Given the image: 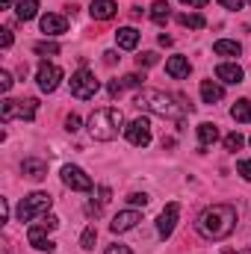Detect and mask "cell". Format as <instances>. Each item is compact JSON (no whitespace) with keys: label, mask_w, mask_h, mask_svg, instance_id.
<instances>
[{"label":"cell","mask_w":251,"mask_h":254,"mask_svg":"<svg viewBox=\"0 0 251 254\" xmlns=\"http://www.w3.org/2000/svg\"><path fill=\"white\" fill-rule=\"evenodd\" d=\"M63 184L68 190H77V192L92 190V178L83 169H77V166H63Z\"/></svg>","instance_id":"10"},{"label":"cell","mask_w":251,"mask_h":254,"mask_svg":"<svg viewBox=\"0 0 251 254\" xmlns=\"http://www.w3.org/2000/svg\"><path fill=\"white\" fill-rule=\"evenodd\" d=\"M12 83H15V80H12V74H9V71H0V92H9V89H12Z\"/></svg>","instance_id":"33"},{"label":"cell","mask_w":251,"mask_h":254,"mask_svg":"<svg viewBox=\"0 0 251 254\" xmlns=\"http://www.w3.org/2000/svg\"><path fill=\"white\" fill-rule=\"evenodd\" d=\"M169 18H172V6H169L166 0H157V3L151 6V21H154V24H166Z\"/></svg>","instance_id":"25"},{"label":"cell","mask_w":251,"mask_h":254,"mask_svg":"<svg viewBox=\"0 0 251 254\" xmlns=\"http://www.w3.org/2000/svg\"><path fill=\"white\" fill-rule=\"evenodd\" d=\"M65 130H68V133H77V130H80V116L71 113V116L65 119Z\"/></svg>","instance_id":"32"},{"label":"cell","mask_w":251,"mask_h":254,"mask_svg":"<svg viewBox=\"0 0 251 254\" xmlns=\"http://www.w3.org/2000/svg\"><path fill=\"white\" fill-rule=\"evenodd\" d=\"M21 172L30 178V181H45L48 178V163L45 160H36V157H27L21 163Z\"/></svg>","instance_id":"16"},{"label":"cell","mask_w":251,"mask_h":254,"mask_svg":"<svg viewBox=\"0 0 251 254\" xmlns=\"http://www.w3.org/2000/svg\"><path fill=\"white\" fill-rule=\"evenodd\" d=\"M136 63H139V68H151V65H157V54H142V57H136Z\"/></svg>","instance_id":"31"},{"label":"cell","mask_w":251,"mask_h":254,"mask_svg":"<svg viewBox=\"0 0 251 254\" xmlns=\"http://www.w3.org/2000/svg\"><path fill=\"white\" fill-rule=\"evenodd\" d=\"M234 254H251V249H243V252H234Z\"/></svg>","instance_id":"45"},{"label":"cell","mask_w":251,"mask_h":254,"mask_svg":"<svg viewBox=\"0 0 251 254\" xmlns=\"http://www.w3.org/2000/svg\"><path fill=\"white\" fill-rule=\"evenodd\" d=\"M65 30H68V21H65V15L48 12V15L42 18V33H45V36H63Z\"/></svg>","instance_id":"15"},{"label":"cell","mask_w":251,"mask_h":254,"mask_svg":"<svg viewBox=\"0 0 251 254\" xmlns=\"http://www.w3.org/2000/svg\"><path fill=\"white\" fill-rule=\"evenodd\" d=\"M160 45H163V48H172V36L163 33V36H160Z\"/></svg>","instance_id":"42"},{"label":"cell","mask_w":251,"mask_h":254,"mask_svg":"<svg viewBox=\"0 0 251 254\" xmlns=\"http://www.w3.org/2000/svg\"><path fill=\"white\" fill-rule=\"evenodd\" d=\"M125 136H127V142L136 145V148L151 145V122H148V119H133V122L125 127Z\"/></svg>","instance_id":"9"},{"label":"cell","mask_w":251,"mask_h":254,"mask_svg":"<svg viewBox=\"0 0 251 254\" xmlns=\"http://www.w3.org/2000/svg\"><path fill=\"white\" fill-rule=\"evenodd\" d=\"M122 86H125V89H139V86H142V77H139V74H125V77H122Z\"/></svg>","instance_id":"30"},{"label":"cell","mask_w":251,"mask_h":254,"mask_svg":"<svg viewBox=\"0 0 251 254\" xmlns=\"http://www.w3.org/2000/svg\"><path fill=\"white\" fill-rule=\"evenodd\" d=\"M216 77H219L222 83H228V86H237V83H243L246 71H243L237 63H222L219 68H216Z\"/></svg>","instance_id":"14"},{"label":"cell","mask_w":251,"mask_h":254,"mask_svg":"<svg viewBox=\"0 0 251 254\" xmlns=\"http://www.w3.org/2000/svg\"><path fill=\"white\" fill-rule=\"evenodd\" d=\"M0 48H3V51L12 48V30H0Z\"/></svg>","instance_id":"35"},{"label":"cell","mask_w":251,"mask_h":254,"mask_svg":"<svg viewBox=\"0 0 251 254\" xmlns=\"http://www.w3.org/2000/svg\"><path fill=\"white\" fill-rule=\"evenodd\" d=\"M33 51H36L39 57H57V54H60V45H57V42H39Z\"/></svg>","instance_id":"27"},{"label":"cell","mask_w":251,"mask_h":254,"mask_svg":"<svg viewBox=\"0 0 251 254\" xmlns=\"http://www.w3.org/2000/svg\"><path fill=\"white\" fill-rule=\"evenodd\" d=\"M51 204H54V198H51L48 192H30V195L21 198V204H18V222H33L36 216L48 213Z\"/></svg>","instance_id":"5"},{"label":"cell","mask_w":251,"mask_h":254,"mask_svg":"<svg viewBox=\"0 0 251 254\" xmlns=\"http://www.w3.org/2000/svg\"><path fill=\"white\" fill-rule=\"evenodd\" d=\"M116 60H119V57H116V51H107V54H104V63H107V65H116Z\"/></svg>","instance_id":"41"},{"label":"cell","mask_w":251,"mask_h":254,"mask_svg":"<svg viewBox=\"0 0 251 254\" xmlns=\"http://www.w3.org/2000/svg\"><path fill=\"white\" fill-rule=\"evenodd\" d=\"M139 222H142L139 210H125V213H116V219L110 222V228H113V234H125V231H133Z\"/></svg>","instance_id":"12"},{"label":"cell","mask_w":251,"mask_h":254,"mask_svg":"<svg viewBox=\"0 0 251 254\" xmlns=\"http://www.w3.org/2000/svg\"><path fill=\"white\" fill-rule=\"evenodd\" d=\"M104 254H133L127 246H107V252Z\"/></svg>","instance_id":"37"},{"label":"cell","mask_w":251,"mask_h":254,"mask_svg":"<svg viewBox=\"0 0 251 254\" xmlns=\"http://www.w3.org/2000/svg\"><path fill=\"white\" fill-rule=\"evenodd\" d=\"M201 98H204V104H216V101H222V98H225L222 83H216V80H201Z\"/></svg>","instance_id":"18"},{"label":"cell","mask_w":251,"mask_h":254,"mask_svg":"<svg viewBox=\"0 0 251 254\" xmlns=\"http://www.w3.org/2000/svg\"><path fill=\"white\" fill-rule=\"evenodd\" d=\"M166 71H169V77L184 80V77H189V60L187 57H172V60L166 63Z\"/></svg>","instance_id":"19"},{"label":"cell","mask_w":251,"mask_h":254,"mask_svg":"<svg viewBox=\"0 0 251 254\" xmlns=\"http://www.w3.org/2000/svg\"><path fill=\"white\" fill-rule=\"evenodd\" d=\"M95 240H98V231H95V225H89V228L83 231V237H80V249L92 252V249H95Z\"/></svg>","instance_id":"26"},{"label":"cell","mask_w":251,"mask_h":254,"mask_svg":"<svg viewBox=\"0 0 251 254\" xmlns=\"http://www.w3.org/2000/svg\"><path fill=\"white\" fill-rule=\"evenodd\" d=\"M181 3H187V6H195V9H204L210 0H181Z\"/></svg>","instance_id":"40"},{"label":"cell","mask_w":251,"mask_h":254,"mask_svg":"<svg viewBox=\"0 0 251 254\" xmlns=\"http://www.w3.org/2000/svg\"><path fill=\"white\" fill-rule=\"evenodd\" d=\"M39 113V101L36 98H24V101H3L0 104V119L3 122H12V119H24V122H33Z\"/></svg>","instance_id":"6"},{"label":"cell","mask_w":251,"mask_h":254,"mask_svg":"<svg viewBox=\"0 0 251 254\" xmlns=\"http://www.w3.org/2000/svg\"><path fill=\"white\" fill-rule=\"evenodd\" d=\"M0 6H3V9H9V6H12V0H0Z\"/></svg>","instance_id":"44"},{"label":"cell","mask_w":251,"mask_h":254,"mask_svg":"<svg viewBox=\"0 0 251 254\" xmlns=\"http://www.w3.org/2000/svg\"><path fill=\"white\" fill-rule=\"evenodd\" d=\"M213 54L216 57H240L243 54V45L240 42H231V39H219L213 45Z\"/></svg>","instance_id":"20"},{"label":"cell","mask_w":251,"mask_h":254,"mask_svg":"<svg viewBox=\"0 0 251 254\" xmlns=\"http://www.w3.org/2000/svg\"><path fill=\"white\" fill-rule=\"evenodd\" d=\"M86 210H89V213H95V216H98V213H101V204H95V201H92V204H86Z\"/></svg>","instance_id":"43"},{"label":"cell","mask_w":251,"mask_h":254,"mask_svg":"<svg viewBox=\"0 0 251 254\" xmlns=\"http://www.w3.org/2000/svg\"><path fill=\"white\" fill-rule=\"evenodd\" d=\"M9 219V204H6V198H0V222H6Z\"/></svg>","instance_id":"38"},{"label":"cell","mask_w":251,"mask_h":254,"mask_svg":"<svg viewBox=\"0 0 251 254\" xmlns=\"http://www.w3.org/2000/svg\"><path fill=\"white\" fill-rule=\"evenodd\" d=\"M122 125H125V116H122V110H116V107H101V110H95V113L89 116V133H92V139H98V142H113V139L119 136Z\"/></svg>","instance_id":"3"},{"label":"cell","mask_w":251,"mask_h":254,"mask_svg":"<svg viewBox=\"0 0 251 254\" xmlns=\"http://www.w3.org/2000/svg\"><path fill=\"white\" fill-rule=\"evenodd\" d=\"M225 9H243V0H219Z\"/></svg>","instance_id":"39"},{"label":"cell","mask_w":251,"mask_h":254,"mask_svg":"<svg viewBox=\"0 0 251 254\" xmlns=\"http://www.w3.org/2000/svg\"><path fill=\"white\" fill-rule=\"evenodd\" d=\"M60 80H63V68H60V65H54V63H42L39 65V71H36V83H39L42 92H57Z\"/></svg>","instance_id":"8"},{"label":"cell","mask_w":251,"mask_h":254,"mask_svg":"<svg viewBox=\"0 0 251 254\" xmlns=\"http://www.w3.org/2000/svg\"><path fill=\"white\" fill-rule=\"evenodd\" d=\"M243 145H246L243 133H228V136H225V148H228V151H234V154H237Z\"/></svg>","instance_id":"28"},{"label":"cell","mask_w":251,"mask_h":254,"mask_svg":"<svg viewBox=\"0 0 251 254\" xmlns=\"http://www.w3.org/2000/svg\"><path fill=\"white\" fill-rule=\"evenodd\" d=\"M60 228V219L57 216H45L39 225H30L27 228V240H30V246L36 249V252H57V243L54 240H48V234L51 231H57Z\"/></svg>","instance_id":"4"},{"label":"cell","mask_w":251,"mask_h":254,"mask_svg":"<svg viewBox=\"0 0 251 254\" xmlns=\"http://www.w3.org/2000/svg\"><path fill=\"white\" fill-rule=\"evenodd\" d=\"M249 3H251V0H249Z\"/></svg>","instance_id":"46"},{"label":"cell","mask_w":251,"mask_h":254,"mask_svg":"<svg viewBox=\"0 0 251 254\" xmlns=\"http://www.w3.org/2000/svg\"><path fill=\"white\" fill-rule=\"evenodd\" d=\"M178 216H181V204H178V201L166 204V210H163L160 219H157V234H160L163 240L172 237V231H175V225H178Z\"/></svg>","instance_id":"11"},{"label":"cell","mask_w":251,"mask_h":254,"mask_svg":"<svg viewBox=\"0 0 251 254\" xmlns=\"http://www.w3.org/2000/svg\"><path fill=\"white\" fill-rule=\"evenodd\" d=\"M116 12H119L116 0H92V6H89V15L95 21H110V18H116Z\"/></svg>","instance_id":"13"},{"label":"cell","mask_w":251,"mask_h":254,"mask_svg":"<svg viewBox=\"0 0 251 254\" xmlns=\"http://www.w3.org/2000/svg\"><path fill=\"white\" fill-rule=\"evenodd\" d=\"M133 104H136L139 110H145V113H154V116H160V119H178V122H181V110H184V107L175 104L172 95L157 92V89H142V92H136Z\"/></svg>","instance_id":"2"},{"label":"cell","mask_w":251,"mask_h":254,"mask_svg":"<svg viewBox=\"0 0 251 254\" xmlns=\"http://www.w3.org/2000/svg\"><path fill=\"white\" fill-rule=\"evenodd\" d=\"M98 89H101V83L95 80V74H92L89 68H80L77 74H71V95H74V98L89 101V98L98 95Z\"/></svg>","instance_id":"7"},{"label":"cell","mask_w":251,"mask_h":254,"mask_svg":"<svg viewBox=\"0 0 251 254\" xmlns=\"http://www.w3.org/2000/svg\"><path fill=\"white\" fill-rule=\"evenodd\" d=\"M198 142H201V148H210V145H216V142H219V127L210 125V122L198 125Z\"/></svg>","instance_id":"21"},{"label":"cell","mask_w":251,"mask_h":254,"mask_svg":"<svg viewBox=\"0 0 251 254\" xmlns=\"http://www.w3.org/2000/svg\"><path fill=\"white\" fill-rule=\"evenodd\" d=\"M127 204H130V207H145V204H148V195H145V192H130V195H127Z\"/></svg>","instance_id":"29"},{"label":"cell","mask_w":251,"mask_h":254,"mask_svg":"<svg viewBox=\"0 0 251 254\" xmlns=\"http://www.w3.org/2000/svg\"><path fill=\"white\" fill-rule=\"evenodd\" d=\"M122 92H125V86H122V80H113V83H110V98H119Z\"/></svg>","instance_id":"36"},{"label":"cell","mask_w":251,"mask_h":254,"mask_svg":"<svg viewBox=\"0 0 251 254\" xmlns=\"http://www.w3.org/2000/svg\"><path fill=\"white\" fill-rule=\"evenodd\" d=\"M195 228H198V234L204 240H225L237 228V210L231 204H213L198 216Z\"/></svg>","instance_id":"1"},{"label":"cell","mask_w":251,"mask_h":254,"mask_svg":"<svg viewBox=\"0 0 251 254\" xmlns=\"http://www.w3.org/2000/svg\"><path fill=\"white\" fill-rule=\"evenodd\" d=\"M231 119L234 122H243V125H251V101H237L234 107H231Z\"/></svg>","instance_id":"24"},{"label":"cell","mask_w":251,"mask_h":254,"mask_svg":"<svg viewBox=\"0 0 251 254\" xmlns=\"http://www.w3.org/2000/svg\"><path fill=\"white\" fill-rule=\"evenodd\" d=\"M237 172H240L246 181H251V160H240V163H237Z\"/></svg>","instance_id":"34"},{"label":"cell","mask_w":251,"mask_h":254,"mask_svg":"<svg viewBox=\"0 0 251 254\" xmlns=\"http://www.w3.org/2000/svg\"><path fill=\"white\" fill-rule=\"evenodd\" d=\"M116 45H119L122 51H136V45H139V30H133V27H119V30H116Z\"/></svg>","instance_id":"17"},{"label":"cell","mask_w":251,"mask_h":254,"mask_svg":"<svg viewBox=\"0 0 251 254\" xmlns=\"http://www.w3.org/2000/svg\"><path fill=\"white\" fill-rule=\"evenodd\" d=\"M178 24L181 27H189V30H204L207 27V18L201 12H184V15H178Z\"/></svg>","instance_id":"23"},{"label":"cell","mask_w":251,"mask_h":254,"mask_svg":"<svg viewBox=\"0 0 251 254\" xmlns=\"http://www.w3.org/2000/svg\"><path fill=\"white\" fill-rule=\"evenodd\" d=\"M15 15H18V21H33L39 15V0H18Z\"/></svg>","instance_id":"22"}]
</instances>
